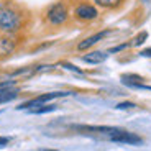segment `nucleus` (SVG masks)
Here are the masks:
<instances>
[{
	"mask_svg": "<svg viewBox=\"0 0 151 151\" xmlns=\"http://www.w3.org/2000/svg\"><path fill=\"white\" fill-rule=\"evenodd\" d=\"M22 28V15L15 8L0 4V31L13 35Z\"/></svg>",
	"mask_w": 151,
	"mask_h": 151,
	"instance_id": "1",
	"label": "nucleus"
},
{
	"mask_svg": "<svg viewBox=\"0 0 151 151\" xmlns=\"http://www.w3.org/2000/svg\"><path fill=\"white\" fill-rule=\"evenodd\" d=\"M68 18H69V10L63 2H58L46 10V20H48L49 25H54V27L64 25L68 22Z\"/></svg>",
	"mask_w": 151,
	"mask_h": 151,
	"instance_id": "2",
	"label": "nucleus"
},
{
	"mask_svg": "<svg viewBox=\"0 0 151 151\" xmlns=\"http://www.w3.org/2000/svg\"><path fill=\"white\" fill-rule=\"evenodd\" d=\"M71 92H64V91H59V92H48V94H43V95H38V97L31 99L28 102L18 105V110H25V109H31V107H36V105H43V104L49 102V100H54V99H59V97H66L69 95Z\"/></svg>",
	"mask_w": 151,
	"mask_h": 151,
	"instance_id": "3",
	"label": "nucleus"
},
{
	"mask_svg": "<svg viewBox=\"0 0 151 151\" xmlns=\"http://www.w3.org/2000/svg\"><path fill=\"white\" fill-rule=\"evenodd\" d=\"M109 138L115 143H123V145H141L143 140L141 136L135 135L132 132H127V130H120L118 128L117 132H113L112 135H109Z\"/></svg>",
	"mask_w": 151,
	"mask_h": 151,
	"instance_id": "4",
	"label": "nucleus"
},
{
	"mask_svg": "<svg viewBox=\"0 0 151 151\" xmlns=\"http://www.w3.org/2000/svg\"><path fill=\"white\" fill-rule=\"evenodd\" d=\"M74 17L81 22H92L99 17V10L91 4H81L74 8Z\"/></svg>",
	"mask_w": 151,
	"mask_h": 151,
	"instance_id": "5",
	"label": "nucleus"
},
{
	"mask_svg": "<svg viewBox=\"0 0 151 151\" xmlns=\"http://www.w3.org/2000/svg\"><path fill=\"white\" fill-rule=\"evenodd\" d=\"M110 35V30H102V31H99V33L92 35V36L86 38V40H82V41L77 45V49L79 51H87V49H91L94 45H97L99 41H102L104 38H107Z\"/></svg>",
	"mask_w": 151,
	"mask_h": 151,
	"instance_id": "6",
	"label": "nucleus"
},
{
	"mask_svg": "<svg viewBox=\"0 0 151 151\" xmlns=\"http://www.w3.org/2000/svg\"><path fill=\"white\" fill-rule=\"evenodd\" d=\"M17 46V40L15 36L5 33L4 36H0V56H7V54L13 53Z\"/></svg>",
	"mask_w": 151,
	"mask_h": 151,
	"instance_id": "7",
	"label": "nucleus"
},
{
	"mask_svg": "<svg viewBox=\"0 0 151 151\" xmlns=\"http://www.w3.org/2000/svg\"><path fill=\"white\" fill-rule=\"evenodd\" d=\"M107 56H109V53H105V51H92V53L84 54L82 61L87 64H100L107 59Z\"/></svg>",
	"mask_w": 151,
	"mask_h": 151,
	"instance_id": "8",
	"label": "nucleus"
},
{
	"mask_svg": "<svg viewBox=\"0 0 151 151\" xmlns=\"http://www.w3.org/2000/svg\"><path fill=\"white\" fill-rule=\"evenodd\" d=\"M18 97V89H5V91H0V104H7L10 100Z\"/></svg>",
	"mask_w": 151,
	"mask_h": 151,
	"instance_id": "9",
	"label": "nucleus"
},
{
	"mask_svg": "<svg viewBox=\"0 0 151 151\" xmlns=\"http://www.w3.org/2000/svg\"><path fill=\"white\" fill-rule=\"evenodd\" d=\"M122 82L130 86V87H136L138 84L143 82V77L141 76H136V74H123L122 76Z\"/></svg>",
	"mask_w": 151,
	"mask_h": 151,
	"instance_id": "10",
	"label": "nucleus"
},
{
	"mask_svg": "<svg viewBox=\"0 0 151 151\" xmlns=\"http://www.w3.org/2000/svg\"><path fill=\"white\" fill-rule=\"evenodd\" d=\"M54 110H56V105H46V104H43V105H36V107L28 109V112L40 115V113H49V112H54Z\"/></svg>",
	"mask_w": 151,
	"mask_h": 151,
	"instance_id": "11",
	"label": "nucleus"
},
{
	"mask_svg": "<svg viewBox=\"0 0 151 151\" xmlns=\"http://www.w3.org/2000/svg\"><path fill=\"white\" fill-rule=\"evenodd\" d=\"M94 4L102 8H117L122 4V0H94Z\"/></svg>",
	"mask_w": 151,
	"mask_h": 151,
	"instance_id": "12",
	"label": "nucleus"
},
{
	"mask_svg": "<svg viewBox=\"0 0 151 151\" xmlns=\"http://www.w3.org/2000/svg\"><path fill=\"white\" fill-rule=\"evenodd\" d=\"M146 38H148V33H146V31H140V33L133 38L132 46H141L145 41H146Z\"/></svg>",
	"mask_w": 151,
	"mask_h": 151,
	"instance_id": "13",
	"label": "nucleus"
},
{
	"mask_svg": "<svg viewBox=\"0 0 151 151\" xmlns=\"http://www.w3.org/2000/svg\"><path fill=\"white\" fill-rule=\"evenodd\" d=\"M61 66H63L64 69H68V71H72V72H76V74H84V71H82V69H79L77 66L71 64V63H63Z\"/></svg>",
	"mask_w": 151,
	"mask_h": 151,
	"instance_id": "14",
	"label": "nucleus"
},
{
	"mask_svg": "<svg viewBox=\"0 0 151 151\" xmlns=\"http://www.w3.org/2000/svg\"><path fill=\"white\" fill-rule=\"evenodd\" d=\"M15 81H2L0 82V91H5V89H12V87H15Z\"/></svg>",
	"mask_w": 151,
	"mask_h": 151,
	"instance_id": "15",
	"label": "nucleus"
},
{
	"mask_svg": "<svg viewBox=\"0 0 151 151\" xmlns=\"http://www.w3.org/2000/svg\"><path fill=\"white\" fill-rule=\"evenodd\" d=\"M118 110H128V109H135V104L133 102H122L117 105Z\"/></svg>",
	"mask_w": 151,
	"mask_h": 151,
	"instance_id": "16",
	"label": "nucleus"
},
{
	"mask_svg": "<svg viewBox=\"0 0 151 151\" xmlns=\"http://www.w3.org/2000/svg\"><path fill=\"white\" fill-rule=\"evenodd\" d=\"M125 48H128V45H120V46H115V48H112L109 51V53H118V51H123Z\"/></svg>",
	"mask_w": 151,
	"mask_h": 151,
	"instance_id": "17",
	"label": "nucleus"
},
{
	"mask_svg": "<svg viewBox=\"0 0 151 151\" xmlns=\"http://www.w3.org/2000/svg\"><path fill=\"white\" fill-rule=\"evenodd\" d=\"M8 141H10V138H7V136H0V148L7 146Z\"/></svg>",
	"mask_w": 151,
	"mask_h": 151,
	"instance_id": "18",
	"label": "nucleus"
},
{
	"mask_svg": "<svg viewBox=\"0 0 151 151\" xmlns=\"http://www.w3.org/2000/svg\"><path fill=\"white\" fill-rule=\"evenodd\" d=\"M141 56H145V58H151V48H148V49H143L141 51Z\"/></svg>",
	"mask_w": 151,
	"mask_h": 151,
	"instance_id": "19",
	"label": "nucleus"
},
{
	"mask_svg": "<svg viewBox=\"0 0 151 151\" xmlns=\"http://www.w3.org/2000/svg\"><path fill=\"white\" fill-rule=\"evenodd\" d=\"M43 151H58V150H43Z\"/></svg>",
	"mask_w": 151,
	"mask_h": 151,
	"instance_id": "20",
	"label": "nucleus"
}]
</instances>
